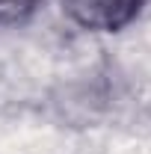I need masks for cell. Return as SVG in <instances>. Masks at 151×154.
Segmentation results:
<instances>
[{
  "label": "cell",
  "instance_id": "7a4b0ae2",
  "mask_svg": "<svg viewBox=\"0 0 151 154\" xmlns=\"http://www.w3.org/2000/svg\"><path fill=\"white\" fill-rule=\"evenodd\" d=\"M45 0H0V30L3 27H18L42 9Z\"/></svg>",
  "mask_w": 151,
  "mask_h": 154
},
{
  "label": "cell",
  "instance_id": "6da1fadb",
  "mask_svg": "<svg viewBox=\"0 0 151 154\" xmlns=\"http://www.w3.org/2000/svg\"><path fill=\"white\" fill-rule=\"evenodd\" d=\"M71 24L89 33H119L139 18L148 0H59Z\"/></svg>",
  "mask_w": 151,
  "mask_h": 154
}]
</instances>
